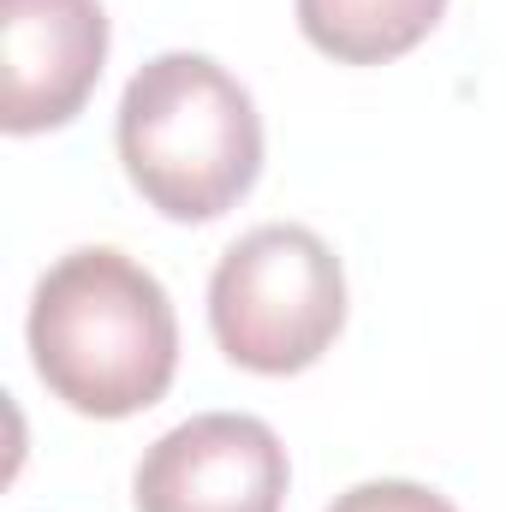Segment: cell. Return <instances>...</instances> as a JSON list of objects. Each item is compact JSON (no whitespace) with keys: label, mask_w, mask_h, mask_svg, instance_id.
I'll list each match as a JSON object with an SVG mask.
<instances>
[{"label":"cell","mask_w":506,"mask_h":512,"mask_svg":"<svg viewBox=\"0 0 506 512\" xmlns=\"http://www.w3.org/2000/svg\"><path fill=\"white\" fill-rule=\"evenodd\" d=\"M30 358L54 399L84 417H137L179 370L167 286L126 251L84 245L60 256L30 298Z\"/></svg>","instance_id":"obj_1"},{"label":"cell","mask_w":506,"mask_h":512,"mask_svg":"<svg viewBox=\"0 0 506 512\" xmlns=\"http://www.w3.org/2000/svg\"><path fill=\"white\" fill-rule=\"evenodd\" d=\"M120 161L167 221L227 215L262 173L251 90L209 54H155L120 96Z\"/></svg>","instance_id":"obj_2"},{"label":"cell","mask_w":506,"mask_h":512,"mask_svg":"<svg viewBox=\"0 0 506 512\" xmlns=\"http://www.w3.org/2000/svg\"><path fill=\"white\" fill-rule=\"evenodd\" d=\"M209 328L221 352L256 376L310 370L346 328V274L310 227L274 221L215 262Z\"/></svg>","instance_id":"obj_3"},{"label":"cell","mask_w":506,"mask_h":512,"mask_svg":"<svg viewBox=\"0 0 506 512\" xmlns=\"http://www.w3.org/2000/svg\"><path fill=\"white\" fill-rule=\"evenodd\" d=\"M286 447L245 411H203L167 429L131 477L137 512H280Z\"/></svg>","instance_id":"obj_4"},{"label":"cell","mask_w":506,"mask_h":512,"mask_svg":"<svg viewBox=\"0 0 506 512\" xmlns=\"http://www.w3.org/2000/svg\"><path fill=\"white\" fill-rule=\"evenodd\" d=\"M108 60L102 0H0V126L12 137L54 131L84 114Z\"/></svg>","instance_id":"obj_5"},{"label":"cell","mask_w":506,"mask_h":512,"mask_svg":"<svg viewBox=\"0 0 506 512\" xmlns=\"http://www.w3.org/2000/svg\"><path fill=\"white\" fill-rule=\"evenodd\" d=\"M441 12L447 0H298V30L340 66H381L411 54Z\"/></svg>","instance_id":"obj_6"},{"label":"cell","mask_w":506,"mask_h":512,"mask_svg":"<svg viewBox=\"0 0 506 512\" xmlns=\"http://www.w3.org/2000/svg\"><path fill=\"white\" fill-rule=\"evenodd\" d=\"M328 512H459L447 495L423 489V483H405V477H381V483H358L346 489Z\"/></svg>","instance_id":"obj_7"}]
</instances>
